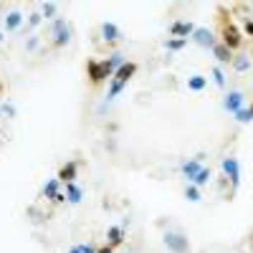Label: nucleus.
<instances>
[{"mask_svg": "<svg viewBox=\"0 0 253 253\" xmlns=\"http://www.w3.org/2000/svg\"><path fill=\"white\" fill-rule=\"evenodd\" d=\"M213 81L218 84L220 89H225V74H223V69H220V66H213Z\"/></svg>", "mask_w": 253, "mask_h": 253, "instance_id": "27", "label": "nucleus"}, {"mask_svg": "<svg viewBox=\"0 0 253 253\" xmlns=\"http://www.w3.org/2000/svg\"><path fill=\"white\" fill-rule=\"evenodd\" d=\"M137 74V63L134 61H124L122 66L117 69V74L112 76V81H109V89H107V101H114L119 94H122V89L129 84V79Z\"/></svg>", "mask_w": 253, "mask_h": 253, "instance_id": "1", "label": "nucleus"}, {"mask_svg": "<svg viewBox=\"0 0 253 253\" xmlns=\"http://www.w3.org/2000/svg\"><path fill=\"white\" fill-rule=\"evenodd\" d=\"M213 56L218 61V66H220V63H230V61H233V51H230L228 46H223V43H215L213 46Z\"/></svg>", "mask_w": 253, "mask_h": 253, "instance_id": "15", "label": "nucleus"}, {"mask_svg": "<svg viewBox=\"0 0 253 253\" xmlns=\"http://www.w3.org/2000/svg\"><path fill=\"white\" fill-rule=\"evenodd\" d=\"M81 198H84L81 187H76L74 182H69V185H66V200H69L71 205H79V203H81Z\"/></svg>", "mask_w": 253, "mask_h": 253, "instance_id": "17", "label": "nucleus"}, {"mask_svg": "<svg viewBox=\"0 0 253 253\" xmlns=\"http://www.w3.org/2000/svg\"><path fill=\"white\" fill-rule=\"evenodd\" d=\"M205 86H208V79L205 76H190L187 79V89L190 91H203Z\"/></svg>", "mask_w": 253, "mask_h": 253, "instance_id": "20", "label": "nucleus"}, {"mask_svg": "<svg viewBox=\"0 0 253 253\" xmlns=\"http://www.w3.org/2000/svg\"><path fill=\"white\" fill-rule=\"evenodd\" d=\"M195 23H190V20H175V23L170 26V36L172 38H182V41H187L190 36L195 33Z\"/></svg>", "mask_w": 253, "mask_h": 253, "instance_id": "7", "label": "nucleus"}, {"mask_svg": "<svg viewBox=\"0 0 253 253\" xmlns=\"http://www.w3.org/2000/svg\"><path fill=\"white\" fill-rule=\"evenodd\" d=\"M126 253H129V251H126Z\"/></svg>", "mask_w": 253, "mask_h": 253, "instance_id": "37", "label": "nucleus"}, {"mask_svg": "<svg viewBox=\"0 0 253 253\" xmlns=\"http://www.w3.org/2000/svg\"><path fill=\"white\" fill-rule=\"evenodd\" d=\"M86 74H89V81L91 84H101V81H107V79L114 76V71H112V66L107 63V58H104V61L89 58L86 61Z\"/></svg>", "mask_w": 253, "mask_h": 253, "instance_id": "2", "label": "nucleus"}, {"mask_svg": "<svg viewBox=\"0 0 253 253\" xmlns=\"http://www.w3.org/2000/svg\"><path fill=\"white\" fill-rule=\"evenodd\" d=\"M200 160H203V155H198L195 160H187V162H182V165H180V172H182V175L187 177V182H190V180H193V177H195V175H198V172L203 170Z\"/></svg>", "mask_w": 253, "mask_h": 253, "instance_id": "12", "label": "nucleus"}, {"mask_svg": "<svg viewBox=\"0 0 253 253\" xmlns=\"http://www.w3.org/2000/svg\"><path fill=\"white\" fill-rule=\"evenodd\" d=\"M0 112H3V117H8V119H13V117H15V107H13L10 101H5L3 107H0Z\"/></svg>", "mask_w": 253, "mask_h": 253, "instance_id": "28", "label": "nucleus"}, {"mask_svg": "<svg viewBox=\"0 0 253 253\" xmlns=\"http://www.w3.org/2000/svg\"><path fill=\"white\" fill-rule=\"evenodd\" d=\"M243 31H246L248 36H253V18H248V15L243 18Z\"/></svg>", "mask_w": 253, "mask_h": 253, "instance_id": "29", "label": "nucleus"}, {"mask_svg": "<svg viewBox=\"0 0 253 253\" xmlns=\"http://www.w3.org/2000/svg\"><path fill=\"white\" fill-rule=\"evenodd\" d=\"M51 33H53V46L56 48H63L71 41V26H69V20L66 18H56Z\"/></svg>", "mask_w": 253, "mask_h": 253, "instance_id": "4", "label": "nucleus"}, {"mask_svg": "<svg viewBox=\"0 0 253 253\" xmlns=\"http://www.w3.org/2000/svg\"><path fill=\"white\" fill-rule=\"evenodd\" d=\"M76 172H79V162H74V160H71V162H66V165L61 167L56 177H58V182H66V185H69V182H74V180H76Z\"/></svg>", "mask_w": 253, "mask_h": 253, "instance_id": "13", "label": "nucleus"}, {"mask_svg": "<svg viewBox=\"0 0 253 253\" xmlns=\"http://www.w3.org/2000/svg\"><path fill=\"white\" fill-rule=\"evenodd\" d=\"M124 236H126V228H124V225H112V228L107 230V241H109L112 248L119 246V243L124 241Z\"/></svg>", "mask_w": 253, "mask_h": 253, "instance_id": "14", "label": "nucleus"}, {"mask_svg": "<svg viewBox=\"0 0 253 253\" xmlns=\"http://www.w3.org/2000/svg\"><path fill=\"white\" fill-rule=\"evenodd\" d=\"M210 177H213V172H210V167H203V170H200L193 180H190V182H193L195 187H205V185L210 182Z\"/></svg>", "mask_w": 253, "mask_h": 253, "instance_id": "18", "label": "nucleus"}, {"mask_svg": "<svg viewBox=\"0 0 253 253\" xmlns=\"http://www.w3.org/2000/svg\"><path fill=\"white\" fill-rule=\"evenodd\" d=\"M248 109H251V112H253V101H251V107H248Z\"/></svg>", "mask_w": 253, "mask_h": 253, "instance_id": "35", "label": "nucleus"}, {"mask_svg": "<svg viewBox=\"0 0 253 253\" xmlns=\"http://www.w3.org/2000/svg\"><path fill=\"white\" fill-rule=\"evenodd\" d=\"M185 43H187V41H182V38H167L165 41V48L167 51H182Z\"/></svg>", "mask_w": 253, "mask_h": 253, "instance_id": "21", "label": "nucleus"}, {"mask_svg": "<svg viewBox=\"0 0 253 253\" xmlns=\"http://www.w3.org/2000/svg\"><path fill=\"white\" fill-rule=\"evenodd\" d=\"M58 177H53V180H48L46 185H43V198H48V200H53V203H63V200H66V195H63L61 193V190H58Z\"/></svg>", "mask_w": 253, "mask_h": 253, "instance_id": "10", "label": "nucleus"}, {"mask_svg": "<svg viewBox=\"0 0 253 253\" xmlns=\"http://www.w3.org/2000/svg\"><path fill=\"white\" fill-rule=\"evenodd\" d=\"M223 172L230 180V187L238 190V185H241V167H238L236 157H223Z\"/></svg>", "mask_w": 253, "mask_h": 253, "instance_id": "6", "label": "nucleus"}, {"mask_svg": "<svg viewBox=\"0 0 253 253\" xmlns=\"http://www.w3.org/2000/svg\"><path fill=\"white\" fill-rule=\"evenodd\" d=\"M190 38H193L198 46H203V48H210V51H213V46L218 43V41H215V33L210 31V28H195V33L190 36Z\"/></svg>", "mask_w": 253, "mask_h": 253, "instance_id": "8", "label": "nucleus"}, {"mask_svg": "<svg viewBox=\"0 0 253 253\" xmlns=\"http://www.w3.org/2000/svg\"><path fill=\"white\" fill-rule=\"evenodd\" d=\"M69 253H96V248L91 243H79V246L69 248Z\"/></svg>", "mask_w": 253, "mask_h": 253, "instance_id": "26", "label": "nucleus"}, {"mask_svg": "<svg viewBox=\"0 0 253 253\" xmlns=\"http://www.w3.org/2000/svg\"><path fill=\"white\" fill-rule=\"evenodd\" d=\"M36 46H38V38H36V36H33V38H28L26 48H28V51H36Z\"/></svg>", "mask_w": 253, "mask_h": 253, "instance_id": "31", "label": "nucleus"}, {"mask_svg": "<svg viewBox=\"0 0 253 253\" xmlns=\"http://www.w3.org/2000/svg\"><path fill=\"white\" fill-rule=\"evenodd\" d=\"M185 198H187L190 203H198V200H200V187H195L193 182H187V187H185Z\"/></svg>", "mask_w": 253, "mask_h": 253, "instance_id": "22", "label": "nucleus"}, {"mask_svg": "<svg viewBox=\"0 0 253 253\" xmlns=\"http://www.w3.org/2000/svg\"><path fill=\"white\" fill-rule=\"evenodd\" d=\"M107 63L112 66V71L117 74V69H119L122 63H124V56H122V53H112V56H107Z\"/></svg>", "mask_w": 253, "mask_h": 253, "instance_id": "25", "label": "nucleus"}, {"mask_svg": "<svg viewBox=\"0 0 253 253\" xmlns=\"http://www.w3.org/2000/svg\"><path fill=\"white\" fill-rule=\"evenodd\" d=\"M56 10H58L56 3H43L41 5V18H56Z\"/></svg>", "mask_w": 253, "mask_h": 253, "instance_id": "23", "label": "nucleus"}, {"mask_svg": "<svg viewBox=\"0 0 253 253\" xmlns=\"http://www.w3.org/2000/svg\"><path fill=\"white\" fill-rule=\"evenodd\" d=\"M23 18H26V15L20 13V10L8 13V15H5V31H10V33H13V31H18L20 26H23Z\"/></svg>", "mask_w": 253, "mask_h": 253, "instance_id": "16", "label": "nucleus"}, {"mask_svg": "<svg viewBox=\"0 0 253 253\" xmlns=\"http://www.w3.org/2000/svg\"><path fill=\"white\" fill-rule=\"evenodd\" d=\"M243 104H246V96L241 91H228L225 99H223V107L230 112V114H236L238 109H243Z\"/></svg>", "mask_w": 253, "mask_h": 253, "instance_id": "9", "label": "nucleus"}, {"mask_svg": "<svg viewBox=\"0 0 253 253\" xmlns=\"http://www.w3.org/2000/svg\"><path fill=\"white\" fill-rule=\"evenodd\" d=\"M236 122H238V124H248V122H253V112L246 109V107L238 109V112H236Z\"/></svg>", "mask_w": 253, "mask_h": 253, "instance_id": "24", "label": "nucleus"}, {"mask_svg": "<svg viewBox=\"0 0 253 253\" xmlns=\"http://www.w3.org/2000/svg\"><path fill=\"white\" fill-rule=\"evenodd\" d=\"M0 10H3V3H0Z\"/></svg>", "mask_w": 253, "mask_h": 253, "instance_id": "36", "label": "nucleus"}, {"mask_svg": "<svg viewBox=\"0 0 253 253\" xmlns=\"http://www.w3.org/2000/svg\"><path fill=\"white\" fill-rule=\"evenodd\" d=\"M162 243H165V248L170 251V253H190L187 236L177 233V230H167V233L162 236Z\"/></svg>", "mask_w": 253, "mask_h": 253, "instance_id": "3", "label": "nucleus"}, {"mask_svg": "<svg viewBox=\"0 0 253 253\" xmlns=\"http://www.w3.org/2000/svg\"><path fill=\"white\" fill-rule=\"evenodd\" d=\"M0 94H3V81H0Z\"/></svg>", "mask_w": 253, "mask_h": 253, "instance_id": "33", "label": "nucleus"}, {"mask_svg": "<svg viewBox=\"0 0 253 253\" xmlns=\"http://www.w3.org/2000/svg\"><path fill=\"white\" fill-rule=\"evenodd\" d=\"M220 36H223L220 43L228 46L230 51H233V48H241V43H243V36H241V31H238L233 23H230V18H228V20L223 18V31H220Z\"/></svg>", "mask_w": 253, "mask_h": 253, "instance_id": "5", "label": "nucleus"}, {"mask_svg": "<svg viewBox=\"0 0 253 253\" xmlns=\"http://www.w3.org/2000/svg\"><path fill=\"white\" fill-rule=\"evenodd\" d=\"M41 20H43V18H41V13H31V18H28V26H31V28H36V26L41 23Z\"/></svg>", "mask_w": 253, "mask_h": 253, "instance_id": "30", "label": "nucleus"}, {"mask_svg": "<svg viewBox=\"0 0 253 253\" xmlns=\"http://www.w3.org/2000/svg\"><path fill=\"white\" fill-rule=\"evenodd\" d=\"M101 38L107 41V43H117V41H122V31H119V26L112 23V20L101 23Z\"/></svg>", "mask_w": 253, "mask_h": 253, "instance_id": "11", "label": "nucleus"}, {"mask_svg": "<svg viewBox=\"0 0 253 253\" xmlns=\"http://www.w3.org/2000/svg\"><path fill=\"white\" fill-rule=\"evenodd\" d=\"M112 251H114V248H112L109 243H107V246H104V248H96V253H112Z\"/></svg>", "mask_w": 253, "mask_h": 253, "instance_id": "32", "label": "nucleus"}, {"mask_svg": "<svg viewBox=\"0 0 253 253\" xmlns=\"http://www.w3.org/2000/svg\"><path fill=\"white\" fill-rule=\"evenodd\" d=\"M230 66H233L236 71H248V69H251V58H248L246 53H238V56H233Z\"/></svg>", "mask_w": 253, "mask_h": 253, "instance_id": "19", "label": "nucleus"}, {"mask_svg": "<svg viewBox=\"0 0 253 253\" xmlns=\"http://www.w3.org/2000/svg\"><path fill=\"white\" fill-rule=\"evenodd\" d=\"M3 38H5V36H3V33H0V43H3Z\"/></svg>", "mask_w": 253, "mask_h": 253, "instance_id": "34", "label": "nucleus"}]
</instances>
